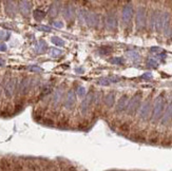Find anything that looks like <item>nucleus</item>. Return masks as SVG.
Listing matches in <instances>:
<instances>
[{"mask_svg":"<svg viewBox=\"0 0 172 171\" xmlns=\"http://www.w3.org/2000/svg\"><path fill=\"white\" fill-rule=\"evenodd\" d=\"M165 106H166L165 95H164V93H162L160 95H158L157 97H156L154 104H153L152 113H151V122L152 123H157L158 120H160L162 116H163L164 110H165Z\"/></svg>","mask_w":172,"mask_h":171,"instance_id":"nucleus-1","label":"nucleus"},{"mask_svg":"<svg viewBox=\"0 0 172 171\" xmlns=\"http://www.w3.org/2000/svg\"><path fill=\"white\" fill-rule=\"evenodd\" d=\"M140 102H142V93L137 92L132 96L131 99H129L128 106H127V109H126L127 114L130 116L135 115V113L140 108Z\"/></svg>","mask_w":172,"mask_h":171,"instance_id":"nucleus-2","label":"nucleus"},{"mask_svg":"<svg viewBox=\"0 0 172 171\" xmlns=\"http://www.w3.org/2000/svg\"><path fill=\"white\" fill-rule=\"evenodd\" d=\"M170 22V14L168 12H160L155 22V29L157 32H162L167 28H169Z\"/></svg>","mask_w":172,"mask_h":171,"instance_id":"nucleus-3","label":"nucleus"},{"mask_svg":"<svg viewBox=\"0 0 172 171\" xmlns=\"http://www.w3.org/2000/svg\"><path fill=\"white\" fill-rule=\"evenodd\" d=\"M147 22V13L146 9L144 6H138L136 10V15H135V23L136 28L138 30H143L146 26Z\"/></svg>","mask_w":172,"mask_h":171,"instance_id":"nucleus-4","label":"nucleus"},{"mask_svg":"<svg viewBox=\"0 0 172 171\" xmlns=\"http://www.w3.org/2000/svg\"><path fill=\"white\" fill-rule=\"evenodd\" d=\"M134 14V9L131 3H127L123 8V12H122V19H123L124 24L128 26L129 23L131 22L132 17Z\"/></svg>","mask_w":172,"mask_h":171,"instance_id":"nucleus-5","label":"nucleus"},{"mask_svg":"<svg viewBox=\"0 0 172 171\" xmlns=\"http://www.w3.org/2000/svg\"><path fill=\"white\" fill-rule=\"evenodd\" d=\"M32 84H33V81L31 78H29V77L22 78L19 81V84H18V86H17L18 93H19L20 95H26V94H28L29 91L31 90V88H32Z\"/></svg>","mask_w":172,"mask_h":171,"instance_id":"nucleus-6","label":"nucleus"},{"mask_svg":"<svg viewBox=\"0 0 172 171\" xmlns=\"http://www.w3.org/2000/svg\"><path fill=\"white\" fill-rule=\"evenodd\" d=\"M105 24H106V28H107L109 31H114V30H116L117 18H116V14H115L114 12H109L108 14L106 15Z\"/></svg>","mask_w":172,"mask_h":171,"instance_id":"nucleus-7","label":"nucleus"},{"mask_svg":"<svg viewBox=\"0 0 172 171\" xmlns=\"http://www.w3.org/2000/svg\"><path fill=\"white\" fill-rule=\"evenodd\" d=\"M153 107L151 102V99L148 98L146 99L144 104L140 106V118L143 119V120H146L149 118V115H150V111H151V108Z\"/></svg>","mask_w":172,"mask_h":171,"instance_id":"nucleus-8","label":"nucleus"},{"mask_svg":"<svg viewBox=\"0 0 172 171\" xmlns=\"http://www.w3.org/2000/svg\"><path fill=\"white\" fill-rule=\"evenodd\" d=\"M172 120V98L166 106V109L164 110V113L162 118H160V124L162 126H167Z\"/></svg>","mask_w":172,"mask_h":171,"instance_id":"nucleus-9","label":"nucleus"},{"mask_svg":"<svg viewBox=\"0 0 172 171\" xmlns=\"http://www.w3.org/2000/svg\"><path fill=\"white\" fill-rule=\"evenodd\" d=\"M94 100V94L93 93H88L87 95L84 97L80 105V111H82V115H86L88 113V111L90 109V106L92 104V102Z\"/></svg>","mask_w":172,"mask_h":171,"instance_id":"nucleus-10","label":"nucleus"},{"mask_svg":"<svg viewBox=\"0 0 172 171\" xmlns=\"http://www.w3.org/2000/svg\"><path fill=\"white\" fill-rule=\"evenodd\" d=\"M17 89V79L11 78L4 86V94L8 98H11L14 95L15 91Z\"/></svg>","mask_w":172,"mask_h":171,"instance_id":"nucleus-11","label":"nucleus"},{"mask_svg":"<svg viewBox=\"0 0 172 171\" xmlns=\"http://www.w3.org/2000/svg\"><path fill=\"white\" fill-rule=\"evenodd\" d=\"M75 102H76V93L74 92L73 90L68 91L67 95H66V99H64V109H67V110L73 109Z\"/></svg>","mask_w":172,"mask_h":171,"instance_id":"nucleus-12","label":"nucleus"},{"mask_svg":"<svg viewBox=\"0 0 172 171\" xmlns=\"http://www.w3.org/2000/svg\"><path fill=\"white\" fill-rule=\"evenodd\" d=\"M62 15H64V17L66 20H68V21L73 20L76 15L75 8L73 6V4H70V3L66 4V6H64V9H62Z\"/></svg>","mask_w":172,"mask_h":171,"instance_id":"nucleus-13","label":"nucleus"},{"mask_svg":"<svg viewBox=\"0 0 172 171\" xmlns=\"http://www.w3.org/2000/svg\"><path fill=\"white\" fill-rule=\"evenodd\" d=\"M86 23L91 28H96L99 24V16L97 13L94 12H88L87 19H86Z\"/></svg>","mask_w":172,"mask_h":171,"instance_id":"nucleus-14","label":"nucleus"},{"mask_svg":"<svg viewBox=\"0 0 172 171\" xmlns=\"http://www.w3.org/2000/svg\"><path fill=\"white\" fill-rule=\"evenodd\" d=\"M62 96H64V88L62 87H59L57 88L54 92V95H53V98H52V107L53 108H57L60 104L62 99Z\"/></svg>","mask_w":172,"mask_h":171,"instance_id":"nucleus-15","label":"nucleus"},{"mask_svg":"<svg viewBox=\"0 0 172 171\" xmlns=\"http://www.w3.org/2000/svg\"><path fill=\"white\" fill-rule=\"evenodd\" d=\"M128 102H129V97L127 95H124L122 96L120 99H118V102H117L116 106H115V111H116L117 113H122L124 111H126L127 109V106H128Z\"/></svg>","mask_w":172,"mask_h":171,"instance_id":"nucleus-16","label":"nucleus"},{"mask_svg":"<svg viewBox=\"0 0 172 171\" xmlns=\"http://www.w3.org/2000/svg\"><path fill=\"white\" fill-rule=\"evenodd\" d=\"M19 11L24 17H28L31 14V3L28 0H21L19 2Z\"/></svg>","mask_w":172,"mask_h":171,"instance_id":"nucleus-17","label":"nucleus"},{"mask_svg":"<svg viewBox=\"0 0 172 171\" xmlns=\"http://www.w3.org/2000/svg\"><path fill=\"white\" fill-rule=\"evenodd\" d=\"M60 8H61V3L59 2L58 0H57V1H54V2L50 6L48 14H49L51 17H56V16L58 15L59 11H60Z\"/></svg>","mask_w":172,"mask_h":171,"instance_id":"nucleus-18","label":"nucleus"},{"mask_svg":"<svg viewBox=\"0 0 172 171\" xmlns=\"http://www.w3.org/2000/svg\"><path fill=\"white\" fill-rule=\"evenodd\" d=\"M4 10L10 16H14L16 14V4L14 0H6L4 3Z\"/></svg>","mask_w":172,"mask_h":171,"instance_id":"nucleus-19","label":"nucleus"},{"mask_svg":"<svg viewBox=\"0 0 172 171\" xmlns=\"http://www.w3.org/2000/svg\"><path fill=\"white\" fill-rule=\"evenodd\" d=\"M158 13H160V11L154 10L150 14V17H149V28L151 30H153L155 28V22H156V19H157Z\"/></svg>","mask_w":172,"mask_h":171,"instance_id":"nucleus-20","label":"nucleus"},{"mask_svg":"<svg viewBox=\"0 0 172 171\" xmlns=\"http://www.w3.org/2000/svg\"><path fill=\"white\" fill-rule=\"evenodd\" d=\"M114 102H115V93L110 92L105 96V105L108 108L113 107Z\"/></svg>","mask_w":172,"mask_h":171,"instance_id":"nucleus-21","label":"nucleus"},{"mask_svg":"<svg viewBox=\"0 0 172 171\" xmlns=\"http://www.w3.org/2000/svg\"><path fill=\"white\" fill-rule=\"evenodd\" d=\"M77 15V18H78V21L80 24H84L86 23V19H87V15H88V11L85 9H79L76 13Z\"/></svg>","mask_w":172,"mask_h":171,"instance_id":"nucleus-22","label":"nucleus"},{"mask_svg":"<svg viewBox=\"0 0 172 171\" xmlns=\"http://www.w3.org/2000/svg\"><path fill=\"white\" fill-rule=\"evenodd\" d=\"M48 49V46H47V42L44 40H39V42H38L37 44H36V52L39 53V54H41V53H44L46 51H47Z\"/></svg>","mask_w":172,"mask_h":171,"instance_id":"nucleus-23","label":"nucleus"},{"mask_svg":"<svg viewBox=\"0 0 172 171\" xmlns=\"http://www.w3.org/2000/svg\"><path fill=\"white\" fill-rule=\"evenodd\" d=\"M33 16H34V18H35V20L41 21L44 17H46V13L40 11V10H35V11L33 12Z\"/></svg>","mask_w":172,"mask_h":171,"instance_id":"nucleus-24","label":"nucleus"},{"mask_svg":"<svg viewBox=\"0 0 172 171\" xmlns=\"http://www.w3.org/2000/svg\"><path fill=\"white\" fill-rule=\"evenodd\" d=\"M111 84V80H110V77H100V78L97 79V84L99 86H109Z\"/></svg>","mask_w":172,"mask_h":171,"instance_id":"nucleus-25","label":"nucleus"},{"mask_svg":"<svg viewBox=\"0 0 172 171\" xmlns=\"http://www.w3.org/2000/svg\"><path fill=\"white\" fill-rule=\"evenodd\" d=\"M127 56H128L130 59H132L133 61H136L140 59V54L135 51H130V52L127 53Z\"/></svg>","mask_w":172,"mask_h":171,"instance_id":"nucleus-26","label":"nucleus"},{"mask_svg":"<svg viewBox=\"0 0 172 171\" xmlns=\"http://www.w3.org/2000/svg\"><path fill=\"white\" fill-rule=\"evenodd\" d=\"M52 42L55 44V46H64V41L62 40L61 38L56 37V36L52 37Z\"/></svg>","mask_w":172,"mask_h":171,"instance_id":"nucleus-27","label":"nucleus"},{"mask_svg":"<svg viewBox=\"0 0 172 171\" xmlns=\"http://www.w3.org/2000/svg\"><path fill=\"white\" fill-rule=\"evenodd\" d=\"M112 52V50L107 48V46H102V48H99L98 50V53L100 55H107V54H110Z\"/></svg>","mask_w":172,"mask_h":171,"instance_id":"nucleus-28","label":"nucleus"},{"mask_svg":"<svg viewBox=\"0 0 172 171\" xmlns=\"http://www.w3.org/2000/svg\"><path fill=\"white\" fill-rule=\"evenodd\" d=\"M61 51L58 49H56V48H52L51 49V51H50V54H51V56L52 57H58V56L61 55Z\"/></svg>","mask_w":172,"mask_h":171,"instance_id":"nucleus-29","label":"nucleus"},{"mask_svg":"<svg viewBox=\"0 0 172 171\" xmlns=\"http://www.w3.org/2000/svg\"><path fill=\"white\" fill-rule=\"evenodd\" d=\"M76 93H77V95H78L79 97H82V98H84V97L87 95V94H86V89L84 87H78V88H77Z\"/></svg>","mask_w":172,"mask_h":171,"instance_id":"nucleus-30","label":"nucleus"},{"mask_svg":"<svg viewBox=\"0 0 172 171\" xmlns=\"http://www.w3.org/2000/svg\"><path fill=\"white\" fill-rule=\"evenodd\" d=\"M110 61L114 64H124V59L122 57H113Z\"/></svg>","mask_w":172,"mask_h":171,"instance_id":"nucleus-31","label":"nucleus"},{"mask_svg":"<svg viewBox=\"0 0 172 171\" xmlns=\"http://www.w3.org/2000/svg\"><path fill=\"white\" fill-rule=\"evenodd\" d=\"M37 30L42 31V32H51V28L47 26H37Z\"/></svg>","mask_w":172,"mask_h":171,"instance_id":"nucleus-32","label":"nucleus"},{"mask_svg":"<svg viewBox=\"0 0 172 171\" xmlns=\"http://www.w3.org/2000/svg\"><path fill=\"white\" fill-rule=\"evenodd\" d=\"M29 70L32 72H42V69L38 66H31V67H29Z\"/></svg>","mask_w":172,"mask_h":171,"instance_id":"nucleus-33","label":"nucleus"},{"mask_svg":"<svg viewBox=\"0 0 172 171\" xmlns=\"http://www.w3.org/2000/svg\"><path fill=\"white\" fill-rule=\"evenodd\" d=\"M148 66L152 68H156L157 67V62L154 60V59H149L148 60Z\"/></svg>","mask_w":172,"mask_h":171,"instance_id":"nucleus-34","label":"nucleus"},{"mask_svg":"<svg viewBox=\"0 0 172 171\" xmlns=\"http://www.w3.org/2000/svg\"><path fill=\"white\" fill-rule=\"evenodd\" d=\"M53 26H55V28L61 29V28H64V23H62L61 21H54V22H53Z\"/></svg>","mask_w":172,"mask_h":171,"instance_id":"nucleus-35","label":"nucleus"},{"mask_svg":"<svg viewBox=\"0 0 172 171\" xmlns=\"http://www.w3.org/2000/svg\"><path fill=\"white\" fill-rule=\"evenodd\" d=\"M142 78L143 79H150V78H152V74L151 73H145L143 76H142Z\"/></svg>","mask_w":172,"mask_h":171,"instance_id":"nucleus-36","label":"nucleus"},{"mask_svg":"<svg viewBox=\"0 0 172 171\" xmlns=\"http://www.w3.org/2000/svg\"><path fill=\"white\" fill-rule=\"evenodd\" d=\"M6 49H8V46H6V44H0V52H6Z\"/></svg>","mask_w":172,"mask_h":171,"instance_id":"nucleus-37","label":"nucleus"},{"mask_svg":"<svg viewBox=\"0 0 172 171\" xmlns=\"http://www.w3.org/2000/svg\"><path fill=\"white\" fill-rule=\"evenodd\" d=\"M151 52H154V53H160V52H162V50L158 49V48H157V49H156V48H152V49H151Z\"/></svg>","mask_w":172,"mask_h":171,"instance_id":"nucleus-38","label":"nucleus"},{"mask_svg":"<svg viewBox=\"0 0 172 171\" xmlns=\"http://www.w3.org/2000/svg\"><path fill=\"white\" fill-rule=\"evenodd\" d=\"M75 1H79V2L84 3V4H87V3L89 2V0H75Z\"/></svg>","mask_w":172,"mask_h":171,"instance_id":"nucleus-39","label":"nucleus"},{"mask_svg":"<svg viewBox=\"0 0 172 171\" xmlns=\"http://www.w3.org/2000/svg\"><path fill=\"white\" fill-rule=\"evenodd\" d=\"M2 66H4V60H2V59L0 58V67H2Z\"/></svg>","mask_w":172,"mask_h":171,"instance_id":"nucleus-40","label":"nucleus"}]
</instances>
